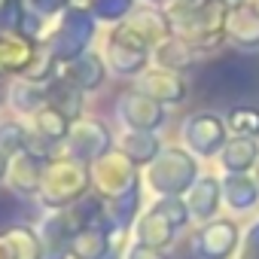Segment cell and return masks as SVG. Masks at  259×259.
I'll return each instance as SVG.
<instances>
[{
  "label": "cell",
  "mask_w": 259,
  "mask_h": 259,
  "mask_svg": "<svg viewBox=\"0 0 259 259\" xmlns=\"http://www.w3.org/2000/svg\"><path fill=\"white\" fill-rule=\"evenodd\" d=\"M226 40L244 52H253L259 49V13L253 7H238V10H229V19H226Z\"/></svg>",
  "instance_id": "30bf717a"
},
{
  "label": "cell",
  "mask_w": 259,
  "mask_h": 259,
  "mask_svg": "<svg viewBox=\"0 0 259 259\" xmlns=\"http://www.w3.org/2000/svg\"><path fill=\"white\" fill-rule=\"evenodd\" d=\"M183 198H186V204H189L192 220H198V223L217 220L220 210H223V177H217V174H201V177L195 180V186H192Z\"/></svg>",
  "instance_id": "8992f818"
},
{
  "label": "cell",
  "mask_w": 259,
  "mask_h": 259,
  "mask_svg": "<svg viewBox=\"0 0 259 259\" xmlns=\"http://www.w3.org/2000/svg\"><path fill=\"white\" fill-rule=\"evenodd\" d=\"M235 259H259V213L250 217L244 235H241V247L235 253Z\"/></svg>",
  "instance_id": "2e32d148"
},
{
  "label": "cell",
  "mask_w": 259,
  "mask_h": 259,
  "mask_svg": "<svg viewBox=\"0 0 259 259\" xmlns=\"http://www.w3.org/2000/svg\"><path fill=\"white\" fill-rule=\"evenodd\" d=\"M159 138L153 132H132L125 141H122V156L132 159V165H147V162H156L159 156Z\"/></svg>",
  "instance_id": "7c38bea8"
},
{
  "label": "cell",
  "mask_w": 259,
  "mask_h": 259,
  "mask_svg": "<svg viewBox=\"0 0 259 259\" xmlns=\"http://www.w3.org/2000/svg\"><path fill=\"white\" fill-rule=\"evenodd\" d=\"M52 101L61 107L58 113H64V116H76L79 113V89L76 85H67V82H58V85H52Z\"/></svg>",
  "instance_id": "9a60e30c"
},
{
  "label": "cell",
  "mask_w": 259,
  "mask_h": 259,
  "mask_svg": "<svg viewBox=\"0 0 259 259\" xmlns=\"http://www.w3.org/2000/svg\"><path fill=\"white\" fill-rule=\"evenodd\" d=\"M229 128H226V119L217 116V113H192L186 122H183V144L186 150L195 156V159H213L223 153L226 141H229Z\"/></svg>",
  "instance_id": "277c9868"
},
{
  "label": "cell",
  "mask_w": 259,
  "mask_h": 259,
  "mask_svg": "<svg viewBox=\"0 0 259 259\" xmlns=\"http://www.w3.org/2000/svg\"><path fill=\"white\" fill-rule=\"evenodd\" d=\"M192 220L186 198H162L153 210H147L138 223V244L147 247H168L177 232Z\"/></svg>",
  "instance_id": "3957f363"
},
{
  "label": "cell",
  "mask_w": 259,
  "mask_h": 259,
  "mask_svg": "<svg viewBox=\"0 0 259 259\" xmlns=\"http://www.w3.org/2000/svg\"><path fill=\"white\" fill-rule=\"evenodd\" d=\"M198 49L192 46V43H186L183 37H177V34H171L168 40H162L159 46H156V61H159V67H168V70H177V73H183V70H189L195 61H198Z\"/></svg>",
  "instance_id": "8fae6325"
},
{
  "label": "cell",
  "mask_w": 259,
  "mask_h": 259,
  "mask_svg": "<svg viewBox=\"0 0 259 259\" xmlns=\"http://www.w3.org/2000/svg\"><path fill=\"white\" fill-rule=\"evenodd\" d=\"M198 177L201 174H198L195 156L189 150H180V147L159 153L153 162V171H150V183L162 198H183L195 186Z\"/></svg>",
  "instance_id": "7a4b0ae2"
},
{
  "label": "cell",
  "mask_w": 259,
  "mask_h": 259,
  "mask_svg": "<svg viewBox=\"0 0 259 259\" xmlns=\"http://www.w3.org/2000/svg\"><path fill=\"white\" fill-rule=\"evenodd\" d=\"M253 180H256V186H259V162H256V168H253Z\"/></svg>",
  "instance_id": "ffe728a7"
},
{
  "label": "cell",
  "mask_w": 259,
  "mask_h": 259,
  "mask_svg": "<svg viewBox=\"0 0 259 259\" xmlns=\"http://www.w3.org/2000/svg\"><path fill=\"white\" fill-rule=\"evenodd\" d=\"M132 7V0H98V13L104 19H122Z\"/></svg>",
  "instance_id": "ac0fdd59"
},
{
  "label": "cell",
  "mask_w": 259,
  "mask_h": 259,
  "mask_svg": "<svg viewBox=\"0 0 259 259\" xmlns=\"http://www.w3.org/2000/svg\"><path fill=\"white\" fill-rule=\"evenodd\" d=\"M37 122H40V132H43L49 141H55V138H64V128H67V122H64V113H58V110H43Z\"/></svg>",
  "instance_id": "e0dca14e"
},
{
  "label": "cell",
  "mask_w": 259,
  "mask_h": 259,
  "mask_svg": "<svg viewBox=\"0 0 259 259\" xmlns=\"http://www.w3.org/2000/svg\"><path fill=\"white\" fill-rule=\"evenodd\" d=\"M141 92H147L150 98H156L159 104H180L189 95V82L183 79V73L168 70V67H153L141 76Z\"/></svg>",
  "instance_id": "52a82bcc"
},
{
  "label": "cell",
  "mask_w": 259,
  "mask_h": 259,
  "mask_svg": "<svg viewBox=\"0 0 259 259\" xmlns=\"http://www.w3.org/2000/svg\"><path fill=\"white\" fill-rule=\"evenodd\" d=\"M223 207L229 213H253L259 207V186L253 174H223Z\"/></svg>",
  "instance_id": "9c48e42d"
},
{
  "label": "cell",
  "mask_w": 259,
  "mask_h": 259,
  "mask_svg": "<svg viewBox=\"0 0 259 259\" xmlns=\"http://www.w3.org/2000/svg\"><path fill=\"white\" fill-rule=\"evenodd\" d=\"M73 79H76V85L79 89H95L101 79H104V67H101V61L95 58V55H89V58H82L79 64H73Z\"/></svg>",
  "instance_id": "5bb4252c"
},
{
  "label": "cell",
  "mask_w": 259,
  "mask_h": 259,
  "mask_svg": "<svg viewBox=\"0 0 259 259\" xmlns=\"http://www.w3.org/2000/svg\"><path fill=\"white\" fill-rule=\"evenodd\" d=\"M226 128L229 135L241 138H259V107L256 104H235L226 110Z\"/></svg>",
  "instance_id": "4fadbf2b"
},
{
  "label": "cell",
  "mask_w": 259,
  "mask_h": 259,
  "mask_svg": "<svg viewBox=\"0 0 259 259\" xmlns=\"http://www.w3.org/2000/svg\"><path fill=\"white\" fill-rule=\"evenodd\" d=\"M247 7H253V10L259 13V0H247Z\"/></svg>",
  "instance_id": "44dd1931"
},
{
  "label": "cell",
  "mask_w": 259,
  "mask_h": 259,
  "mask_svg": "<svg viewBox=\"0 0 259 259\" xmlns=\"http://www.w3.org/2000/svg\"><path fill=\"white\" fill-rule=\"evenodd\" d=\"M241 226L229 217H217L210 223H201V229L195 232V256L198 259H235L238 247H241Z\"/></svg>",
  "instance_id": "5b68a950"
},
{
  "label": "cell",
  "mask_w": 259,
  "mask_h": 259,
  "mask_svg": "<svg viewBox=\"0 0 259 259\" xmlns=\"http://www.w3.org/2000/svg\"><path fill=\"white\" fill-rule=\"evenodd\" d=\"M171 19V31L177 37H183L186 43H192L201 55L220 49L226 40V19H229V7L220 0H207L201 7H189V4H177L168 10Z\"/></svg>",
  "instance_id": "6da1fadb"
},
{
  "label": "cell",
  "mask_w": 259,
  "mask_h": 259,
  "mask_svg": "<svg viewBox=\"0 0 259 259\" xmlns=\"http://www.w3.org/2000/svg\"><path fill=\"white\" fill-rule=\"evenodd\" d=\"M256 162H259V138H241V135H232L223 153L217 156L223 174H253Z\"/></svg>",
  "instance_id": "ba28073f"
},
{
  "label": "cell",
  "mask_w": 259,
  "mask_h": 259,
  "mask_svg": "<svg viewBox=\"0 0 259 259\" xmlns=\"http://www.w3.org/2000/svg\"><path fill=\"white\" fill-rule=\"evenodd\" d=\"M128 259H168L159 247H147V244H138L132 253H128Z\"/></svg>",
  "instance_id": "d6986e66"
}]
</instances>
